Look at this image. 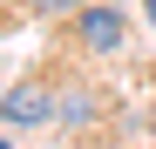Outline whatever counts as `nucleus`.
Instances as JSON below:
<instances>
[{
    "mask_svg": "<svg viewBox=\"0 0 156 149\" xmlns=\"http://www.w3.org/2000/svg\"><path fill=\"white\" fill-rule=\"evenodd\" d=\"M0 115H7V122H48V115H55V95L34 88V81H20V88L0 95Z\"/></svg>",
    "mask_w": 156,
    "mask_h": 149,
    "instance_id": "1",
    "label": "nucleus"
},
{
    "mask_svg": "<svg viewBox=\"0 0 156 149\" xmlns=\"http://www.w3.org/2000/svg\"><path fill=\"white\" fill-rule=\"evenodd\" d=\"M82 41H88V47H115V41H122V14H115V7H88V14H82Z\"/></svg>",
    "mask_w": 156,
    "mask_h": 149,
    "instance_id": "2",
    "label": "nucleus"
},
{
    "mask_svg": "<svg viewBox=\"0 0 156 149\" xmlns=\"http://www.w3.org/2000/svg\"><path fill=\"white\" fill-rule=\"evenodd\" d=\"M34 7H41V14H55V7H68V0H34Z\"/></svg>",
    "mask_w": 156,
    "mask_h": 149,
    "instance_id": "3",
    "label": "nucleus"
},
{
    "mask_svg": "<svg viewBox=\"0 0 156 149\" xmlns=\"http://www.w3.org/2000/svg\"><path fill=\"white\" fill-rule=\"evenodd\" d=\"M143 14H149V27H156V0H143Z\"/></svg>",
    "mask_w": 156,
    "mask_h": 149,
    "instance_id": "4",
    "label": "nucleus"
},
{
    "mask_svg": "<svg viewBox=\"0 0 156 149\" xmlns=\"http://www.w3.org/2000/svg\"><path fill=\"white\" fill-rule=\"evenodd\" d=\"M0 149H14V142H0Z\"/></svg>",
    "mask_w": 156,
    "mask_h": 149,
    "instance_id": "5",
    "label": "nucleus"
}]
</instances>
